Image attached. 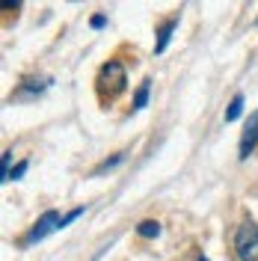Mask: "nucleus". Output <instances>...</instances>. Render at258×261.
<instances>
[{
    "label": "nucleus",
    "mask_w": 258,
    "mask_h": 261,
    "mask_svg": "<svg viewBox=\"0 0 258 261\" xmlns=\"http://www.w3.org/2000/svg\"><path fill=\"white\" fill-rule=\"evenodd\" d=\"M125 86H128V74H125V65L122 63L110 60L98 71V92H101V98L113 101V98H119L125 92Z\"/></svg>",
    "instance_id": "nucleus-1"
},
{
    "label": "nucleus",
    "mask_w": 258,
    "mask_h": 261,
    "mask_svg": "<svg viewBox=\"0 0 258 261\" xmlns=\"http://www.w3.org/2000/svg\"><path fill=\"white\" fill-rule=\"evenodd\" d=\"M235 252L241 261H258V226L246 220L235 231Z\"/></svg>",
    "instance_id": "nucleus-2"
},
{
    "label": "nucleus",
    "mask_w": 258,
    "mask_h": 261,
    "mask_svg": "<svg viewBox=\"0 0 258 261\" xmlns=\"http://www.w3.org/2000/svg\"><path fill=\"white\" fill-rule=\"evenodd\" d=\"M63 228V217L57 211H45L39 220H36V226L30 228V234L24 238V244L33 246V244H39V241H45L48 234H54V231H60Z\"/></svg>",
    "instance_id": "nucleus-3"
},
{
    "label": "nucleus",
    "mask_w": 258,
    "mask_h": 261,
    "mask_svg": "<svg viewBox=\"0 0 258 261\" xmlns=\"http://www.w3.org/2000/svg\"><path fill=\"white\" fill-rule=\"evenodd\" d=\"M258 143V110L249 113V122H246V128L241 134V146H238V154H241V161H246L249 154H252V148Z\"/></svg>",
    "instance_id": "nucleus-4"
},
{
    "label": "nucleus",
    "mask_w": 258,
    "mask_h": 261,
    "mask_svg": "<svg viewBox=\"0 0 258 261\" xmlns=\"http://www.w3.org/2000/svg\"><path fill=\"white\" fill-rule=\"evenodd\" d=\"M178 18H169V21H163L161 30H158V45H154V54H163L166 45H169V39H172V30H175Z\"/></svg>",
    "instance_id": "nucleus-5"
},
{
    "label": "nucleus",
    "mask_w": 258,
    "mask_h": 261,
    "mask_svg": "<svg viewBox=\"0 0 258 261\" xmlns=\"http://www.w3.org/2000/svg\"><path fill=\"white\" fill-rule=\"evenodd\" d=\"M137 234H143V238H158V234H161V223H154V220H143V223L137 226Z\"/></svg>",
    "instance_id": "nucleus-6"
},
{
    "label": "nucleus",
    "mask_w": 258,
    "mask_h": 261,
    "mask_svg": "<svg viewBox=\"0 0 258 261\" xmlns=\"http://www.w3.org/2000/svg\"><path fill=\"white\" fill-rule=\"evenodd\" d=\"M148 89H151V81L140 83V89H137V95H134V110H143L145 107V101H148Z\"/></svg>",
    "instance_id": "nucleus-7"
},
{
    "label": "nucleus",
    "mask_w": 258,
    "mask_h": 261,
    "mask_svg": "<svg viewBox=\"0 0 258 261\" xmlns=\"http://www.w3.org/2000/svg\"><path fill=\"white\" fill-rule=\"evenodd\" d=\"M241 110H243V95H235L231 104H228V110H226V122H235L241 116Z\"/></svg>",
    "instance_id": "nucleus-8"
},
{
    "label": "nucleus",
    "mask_w": 258,
    "mask_h": 261,
    "mask_svg": "<svg viewBox=\"0 0 258 261\" xmlns=\"http://www.w3.org/2000/svg\"><path fill=\"white\" fill-rule=\"evenodd\" d=\"M9 163H12V151H3V169H0V181H3V184L12 175V172H9Z\"/></svg>",
    "instance_id": "nucleus-9"
},
{
    "label": "nucleus",
    "mask_w": 258,
    "mask_h": 261,
    "mask_svg": "<svg viewBox=\"0 0 258 261\" xmlns=\"http://www.w3.org/2000/svg\"><path fill=\"white\" fill-rule=\"evenodd\" d=\"M116 163H122V154H116V158H110V161H104V163L95 169V175H98V172H107V169H113Z\"/></svg>",
    "instance_id": "nucleus-10"
},
{
    "label": "nucleus",
    "mask_w": 258,
    "mask_h": 261,
    "mask_svg": "<svg viewBox=\"0 0 258 261\" xmlns=\"http://www.w3.org/2000/svg\"><path fill=\"white\" fill-rule=\"evenodd\" d=\"M24 172H27V161H21V163L15 166V169H12V175H9V181H18L21 175H24Z\"/></svg>",
    "instance_id": "nucleus-11"
},
{
    "label": "nucleus",
    "mask_w": 258,
    "mask_h": 261,
    "mask_svg": "<svg viewBox=\"0 0 258 261\" xmlns=\"http://www.w3.org/2000/svg\"><path fill=\"white\" fill-rule=\"evenodd\" d=\"M92 27H104V15H95V18H92Z\"/></svg>",
    "instance_id": "nucleus-12"
},
{
    "label": "nucleus",
    "mask_w": 258,
    "mask_h": 261,
    "mask_svg": "<svg viewBox=\"0 0 258 261\" xmlns=\"http://www.w3.org/2000/svg\"><path fill=\"white\" fill-rule=\"evenodd\" d=\"M199 261H208V258H205V255H199Z\"/></svg>",
    "instance_id": "nucleus-13"
}]
</instances>
